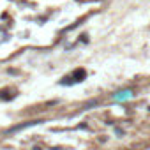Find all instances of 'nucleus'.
I'll use <instances>...</instances> for the list:
<instances>
[{
    "label": "nucleus",
    "mask_w": 150,
    "mask_h": 150,
    "mask_svg": "<svg viewBox=\"0 0 150 150\" xmlns=\"http://www.w3.org/2000/svg\"><path fill=\"white\" fill-rule=\"evenodd\" d=\"M127 97H131V92L129 90H124V92H120L117 95V99H127Z\"/></svg>",
    "instance_id": "1"
},
{
    "label": "nucleus",
    "mask_w": 150,
    "mask_h": 150,
    "mask_svg": "<svg viewBox=\"0 0 150 150\" xmlns=\"http://www.w3.org/2000/svg\"><path fill=\"white\" fill-rule=\"evenodd\" d=\"M53 150H62V148H53Z\"/></svg>",
    "instance_id": "2"
}]
</instances>
